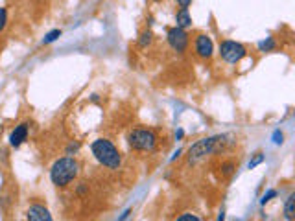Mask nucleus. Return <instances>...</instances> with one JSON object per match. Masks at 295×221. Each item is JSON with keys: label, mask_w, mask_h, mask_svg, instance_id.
Returning <instances> with one entry per match:
<instances>
[{"label": "nucleus", "mask_w": 295, "mask_h": 221, "mask_svg": "<svg viewBox=\"0 0 295 221\" xmlns=\"http://www.w3.org/2000/svg\"><path fill=\"white\" fill-rule=\"evenodd\" d=\"M80 175V162L72 157L57 159L50 168V181L57 188H65Z\"/></svg>", "instance_id": "nucleus-1"}, {"label": "nucleus", "mask_w": 295, "mask_h": 221, "mask_svg": "<svg viewBox=\"0 0 295 221\" xmlns=\"http://www.w3.org/2000/svg\"><path fill=\"white\" fill-rule=\"evenodd\" d=\"M91 151L94 155V159L109 170H116L122 164V157H120L118 149L107 138H96L91 144Z\"/></svg>", "instance_id": "nucleus-2"}, {"label": "nucleus", "mask_w": 295, "mask_h": 221, "mask_svg": "<svg viewBox=\"0 0 295 221\" xmlns=\"http://www.w3.org/2000/svg\"><path fill=\"white\" fill-rule=\"evenodd\" d=\"M225 135H218V136H209V138H203V140L196 142L194 146H190L188 149V164L194 166L198 164L199 160H203L207 155L218 153L220 149H223L225 146Z\"/></svg>", "instance_id": "nucleus-3"}, {"label": "nucleus", "mask_w": 295, "mask_h": 221, "mask_svg": "<svg viewBox=\"0 0 295 221\" xmlns=\"http://www.w3.org/2000/svg\"><path fill=\"white\" fill-rule=\"evenodd\" d=\"M127 144L136 151H152L157 144V136L152 129H133L127 135Z\"/></svg>", "instance_id": "nucleus-4"}, {"label": "nucleus", "mask_w": 295, "mask_h": 221, "mask_svg": "<svg viewBox=\"0 0 295 221\" xmlns=\"http://www.w3.org/2000/svg\"><path fill=\"white\" fill-rule=\"evenodd\" d=\"M220 56L223 61L234 63L242 61L245 56H247V48H245L242 43H236V41H231V39H225L220 43Z\"/></svg>", "instance_id": "nucleus-5"}, {"label": "nucleus", "mask_w": 295, "mask_h": 221, "mask_svg": "<svg viewBox=\"0 0 295 221\" xmlns=\"http://www.w3.org/2000/svg\"><path fill=\"white\" fill-rule=\"evenodd\" d=\"M166 41H168V45L172 46V50L179 52V54H183V52L187 50L188 43H190L187 30L177 28V26H174V28L168 30V34H166Z\"/></svg>", "instance_id": "nucleus-6"}, {"label": "nucleus", "mask_w": 295, "mask_h": 221, "mask_svg": "<svg viewBox=\"0 0 295 221\" xmlns=\"http://www.w3.org/2000/svg\"><path fill=\"white\" fill-rule=\"evenodd\" d=\"M194 50L198 54L201 59H210L212 57V52H214V45H212V41H210L209 35L205 34H199L194 41Z\"/></svg>", "instance_id": "nucleus-7"}, {"label": "nucleus", "mask_w": 295, "mask_h": 221, "mask_svg": "<svg viewBox=\"0 0 295 221\" xmlns=\"http://www.w3.org/2000/svg\"><path fill=\"white\" fill-rule=\"evenodd\" d=\"M26 221H52V215L46 206L34 203L30 204V208L26 210Z\"/></svg>", "instance_id": "nucleus-8"}, {"label": "nucleus", "mask_w": 295, "mask_h": 221, "mask_svg": "<svg viewBox=\"0 0 295 221\" xmlns=\"http://www.w3.org/2000/svg\"><path fill=\"white\" fill-rule=\"evenodd\" d=\"M28 129H30V125L26 124V122H23V124H19L17 127L12 131V135H10V144H12V147L23 146L24 140L28 138Z\"/></svg>", "instance_id": "nucleus-9"}, {"label": "nucleus", "mask_w": 295, "mask_h": 221, "mask_svg": "<svg viewBox=\"0 0 295 221\" xmlns=\"http://www.w3.org/2000/svg\"><path fill=\"white\" fill-rule=\"evenodd\" d=\"M176 26L183 30H187L192 26V17H190L188 10H179V12L176 13Z\"/></svg>", "instance_id": "nucleus-10"}, {"label": "nucleus", "mask_w": 295, "mask_h": 221, "mask_svg": "<svg viewBox=\"0 0 295 221\" xmlns=\"http://www.w3.org/2000/svg\"><path fill=\"white\" fill-rule=\"evenodd\" d=\"M293 214H295V193H289L286 203H284V217H286V221L293 219Z\"/></svg>", "instance_id": "nucleus-11"}, {"label": "nucleus", "mask_w": 295, "mask_h": 221, "mask_svg": "<svg viewBox=\"0 0 295 221\" xmlns=\"http://www.w3.org/2000/svg\"><path fill=\"white\" fill-rule=\"evenodd\" d=\"M154 43V34H152V30H144L138 37V46L140 48H147V46Z\"/></svg>", "instance_id": "nucleus-12"}, {"label": "nucleus", "mask_w": 295, "mask_h": 221, "mask_svg": "<svg viewBox=\"0 0 295 221\" xmlns=\"http://www.w3.org/2000/svg\"><path fill=\"white\" fill-rule=\"evenodd\" d=\"M275 46H277L275 39H273V37H267V39H264V41L258 43V50L260 52H271V50H275Z\"/></svg>", "instance_id": "nucleus-13"}, {"label": "nucleus", "mask_w": 295, "mask_h": 221, "mask_svg": "<svg viewBox=\"0 0 295 221\" xmlns=\"http://www.w3.org/2000/svg\"><path fill=\"white\" fill-rule=\"evenodd\" d=\"M59 37H61V30H52V32H48V34L45 35V39H43V45H50V43L57 41Z\"/></svg>", "instance_id": "nucleus-14"}, {"label": "nucleus", "mask_w": 295, "mask_h": 221, "mask_svg": "<svg viewBox=\"0 0 295 221\" xmlns=\"http://www.w3.org/2000/svg\"><path fill=\"white\" fill-rule=\"evenodd\" d=\"M6 26H8V10L6 8H0V34L4 32Z\"/></svg>", "instance_id": "nucleus-15"}, {"label": "nucleus", "mask_w": 295, "mask_h": 221, "mask_svg": "<svg viewBox=\"0 0 295 221\" xmlns=\"http://www.w3.org/2000/svg\"><path fill=\"white\" fill-rule=\"evenodd\" d=\"M273 197H277V190H267L264 195H262V199H260V204L264 206V204H267L269 201H271Z\"/></svg>", "instance_id": "nucleus-16"}, {"label": "nucleus", "mask_w": 295, "mask_h": 221, "mask_svg": "<svg viewBox=\"0 0 295 221\" xmlns=\"http://www.w3.org/2000/svg\"><path fill=\"white\" fill-rule=\"evenodd\" d=\"M176 221H201L196 214H190V212H187V214H181L179 217H177Z\"/></svg>", "instance_id": "nucleus-17"}, {"label": "nucleus", "mask_w": 295, "mask_h": 221, "mask_svg": "<svg viewBox=\"0 0 295 221\" xmlns=\"http://www.w3.org/2000/svg\"><path fill=\"white\" fill-rule=\"evenodd\" d=\"M262 160H264V155H262V153H256L255 159L249 160V164H247V168H249V170H253V168H256V166L260 164Z\"/></svg>", "instance_id": "nucleus-18"}, {"label": "nucleus", "mask_w": 295, "mask_h": 221, "mask_svg": "<svg viewBox=\"0 0 295 221\" xmlns=\"http://www.w3.org/2000/svg\"><path fill=\"white\" fill-rule=\"evenodd\" d=\"M233 170H234V164H233V162H225V164L221 166V173H223L225 177L231 175V173H233Z\"/></svg>", "instance_id": "nucleus-19"}, {"label": "nucleus", "mask_w": 295, "mask_h": 221, "mask_svg": "<svg viewBox=\"0 0 295 221\" xmlns=\"http://www.w3.org/2000/svg\"><path fill=\"white\" fill-rule=\"evenodd\" d=\"M78 151H80V142H72V144L67 147V155H72V153L76 155Z\"/></svg>", "instance_id": "nucleus-20"}, {"label": "nucleus", "mask_w": 295, "mask_h": 221, "mask_svg": "<svg viewBox=\"0 0 295 221\" xmlns=\"http://www.w3.org/2000/svg\"><path fill=\"white\" fill-rule=\"evenodd\" d=\"M273 142H275V144H277V146H280V144H282L284 142V135H282V131H275V133H273Z\"/></svg>", "instance_id": "nucleus-21"}, {"label": "nucleus", "mask_w": 295, "mask_h": 221, "mask_svg": "<svg viewBox=\"0 0 295 221\" xmlns=\"http://www.w3.org/2000/svg\"><path fill=\"white\" fill-rule=\"evenodd\" d=\"M177 6L181 8V10H188V6L192 4V0H176Z\"/></svg>", "instance_id": "nucleus-22"}, {"label": "nucleus", "mask_w": 295, "mask_h": 221, "mask_svg": "<svg viewBox=\"0 0 295 221\" xmlns=\"http://www.w3.org/2000/svg\"><path fill=\"white\" fill-rule=\"evenodd\" d=\"M129 214H131V208H127V210L124 212V214H122V215L118 217V221H125L127 217H129Z\"/></svg>", "instance_id": "nucleus-23"}, {"label": "nucleus", "mask_w": 295, "mask_h": 221, "mask_svg": "<svg viewBox=\"0 0 295 221\" xmlns=\"http://www.w3.org/2000/svg\"><path fill=\"white\" fill-rule=\"evenodd\" d=\"M183 135H185V131H183V129H177L176 131V138H177V140H181Z\"/></svg>", "instance_id": "nucleus-24"}, {"label": "nucleus", "mask_w": 295, "mask_h": 221, "mask_svg": "<svg viewBox=\"0 0 295 221\" xmlns=\"http://www.w3.org/2000/svg\"><path fill=\"white\" fill-rule=\"evenodd\" d=\"M218 221H225V210H220V215H218Z\"/></svg>", "instance_id": "nucleus-25"}, {"label": "nucleus", "mask_w": 295, "mask_h": 221, "mask_svg": "<svg viewBox=\"0 0 295 221\" xmlns=\"http://www.w3.org/2000/svg\"><path fill=\"white\" fill-rule=\"evenodd\" d=\"M85 190H87V188H85V182H81L80 188H78V192H80V193H85Z\"/></svg>", "instance_id": "nucleus-26"}, {"label": "nucleus", "mask_w": 295, "mask_h": 221, "mask_svg": "<svg viewBox=\"0 0 295 221\" xmlns=\"http://www.w3.org/2000/svg\"><path fill=\"white\" fill-rule=\"evenodd\" d=\"M179 155H181V149H177L176 153H174V157H172V160H176V159H177V157H179Z\"/></svg>", "instance_id": "nucleus-27"}, {"label": "nucleus", "mask_w": 295, "mask_h": 221, "mask_svg": "<svg viewBox=\"0 0 295 221\" xmlns=\"http://www.w3.org/2000/svg\"><path fill=\"white\" fill-rule=\"evenodd\" d=\"M155 2H159V0H155Z\"/></svg>", "instance_id": "nucleus-28"}]
</instances>
